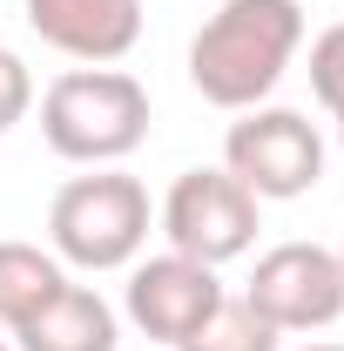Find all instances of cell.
<instances>
[{
	"instance_id": "cell-1",
	"label": "cell",
	"mask_w": 344,
	"mask_h": 351,
	"mask_svg": "<svg viewBox=\"0 0 344 351\" xmlns=\"http://www.w3.org/2000/svg\"><path fill=\"white\" fill-rule=\"evenodd\" d=\"M304 47L297 0H223L189 41V82L216 108H263V95L284 82Z\"/></svg>"
},
{
	"instance_id": "cell-2",
	"label": "cell",
	"mask_w": 344,
	"mask_h": 351,
	"mask_svg": "<svg viewBox=\"0 0 344 351\" xmlns=\"http://www.w3.org/2000/svg\"><path fill=\"white\" fill-rule=\"evenodd\" d=\"M41 135L61 162L115 169L149 142V88L129 68H68L41 88Z\"/></svg>"
},
{
	"instance_id": "cell-3",
	"label": "cell",
	"mask_w": 344,
	"mask_h": 351,
	"mask_svg": "<svg viewBox=\"0 0 344 351\" xmlns=\"http://www.w3.org/2000/svg\"><path fill=\"white\" fill-rule=\"evenodd\" d=\"M149 230H156V203L122 169L68 176L47 203V250L75 270H129Z\"/></svg>"
},
{
	"instance_id": "cell-4",
	"label": "cell",
	"mask_w": 344,
	"mask_h": 351,
	"mask_svg": "<svg viewBox=\"0 0 344 351\" xmlns=\"http://www.w3.org/2000/svg\"><path fill=\"white\" fill-rule=\"evenodd\" d=\"M223 169L257 203H291L324 182V135L297 108H243L223 135Z\"/></svg>"
},
{
	"instance_id": "cell-5",
	"label": "cell",
	"mask_w": 344,
	"mask_h": 351,
	"mask_svg": "<svg viewBox=\"0 0 344 351\" xmlns=\"http://www.w3.org/2000/svg\"><path fill=\"white\" fill-rule=\"evenodd\" d=\"M156 223H162L169 250H182V257H196V263H210V270H216V263L243 257V250L257 243L263 203L230 169H182L169 182Z\"/></svg>"
},
{
	"instance_id": "cell-6",
	"label": "cell",
	"mask_w": 344,
	"mask_h": 351,
	"mask_svg": "<svg viewBox=\"0 0 344 351\" xmlns=\"http://www.w3.org/2000/svg\"><path fill=\"white\" fill-rule=\"evenodd\" d=\"M243 304L277 331H331L344 317V263L324 243H270L243 284Z\"/></svg>"
},
{
	"instance_id": "cell-7",
	"label": "cell",
	"mask_w": 344,
	"mask_h": 351,
	"mask_svg": "<svg viewBox=\"0 0 344 351\" xmlns=\"http://www.w3.org/2000/svg\"><path fill=\"white\" fill-rule=\"evenodd\" d=\"M223 298L230 291L216 284L210 263L182 257V250H162V257H135L129 263V298H122V311H129V324L142 338H156V345L175 351Z\"/></svg>"
},
{
	"instance_id": "cell-8",
	"label": "cell",
	"mask_w": 344,
	"mask_h": 351,
	"mask_svg": "<svg viewBox=\"0 0 344 351\" xmlns=\"http://www.w3.org/2000/svg\"><path fill=\"white\" fill-rule=\"evenodd\" d=\"M27 27L68 61L115 68L142 41V0H27Z\"/></svg>"
},
{
	"instance_id": "cell-9",
	"label": "cell",
	"mask_w": 344,
	"mask_h": 351,
	"mask_svg": "<svg viewBox=\"0 0 344 351\" xmlns=\"http://www.w3.org/2000/svg\"><path fill=\"white\" fill-rule=\"evenodd\" d=\"M115 304L88 284H61L34 317L14 324V351H115Z\"/></svg>"
},
{
	"instance_id": "cell-10",
	"label": "cell",
	"mask_w": 344,
	"mask_h": 351,
	"mask_svg": "<svg viewBox=\"0 0 344 351\" xmlns=\"http://www.w3.org/2000/svg\"><path fill=\"white\" fill-rule=\"evenodd\" d=\"M61 284H68V263L54 257V250L21 243V237H0V324H7V331H14L21 317H34Z\"/></svg>"
},
{
	"instance_id": "cell-11",
	"label": "cell",
	"mask_w": 344,
	"mask_h": 351,
	"mask_svg": "<svg viewBox=\"0 0 344 351\" xmlns=\"http://www.w3.org/2000/svg\"><path fill=\"white\" fill-rule=\"evenodd\" d=\"M277 338H284V331H277V324H263L243 298H223V304H216L175 351H277Z\"/></svg>"
},
{
	"instance_id": "cell-12",
	"label": "cell",
	"mask_w": 344,
	"mask_h": 351,
	"mask_svg": "<svg viewBox=\"0 0 344 351\" xmlns=\"http://www.w3.org/2000/svg\"><path fill=\"white\" fill-rule=\"evenodd\" d=\"M310 95H317L331 115H344V21L310 41Z\"/></svg>"
},
{
	"instance_id": "cell-13",
	"label": "cell",
	"mask_w": 344,
	"mask_h": 351,
	"mask_svg": "<svg viewBox=\"0 0 344 351\" xmlns=\"http://www.w3.org/2000/svg\"><path fill=\"white\" fill-rule=\"evenodd\" d=\"M27 108H34V75H27V61L14 47H0V135L21 129Z\"/></svg>"
},
{
	"instance_id": "cell-14",
	"label": "cell",
	"mask_w": 344,
	"mask_h": 351,
	"mask_svg": "<svg viewBox=\"0 0 344 351\" xmlns=\"http://www.w3.org/2000/svg\"><path fill=\"white\" fill-rule=\"evenodd\" d=\"M304 351H344V345H331V338H317V345H304Z\"/></svg>"
},
{
	"instance_id": "cell-15",
	"label": "cell",
	"mask_w": 344,
	"mask_h": 351,
	"mask_svg": "<svg viewBox=\"0 0 344 351\" xmlns=\"http://www.w3.org/2000/svg\"><path fill=\"white\" fill-rule=\"evenodd\" d=\"M338 149H344V115H338Z\"/></svg>"
},
{
	"instance_id": "cell-16",
	"label": "cell",
	"mask_w": 344,
	"mask_h": 351,
	"mask_svg": "<svg viewBox=\"0 0 344 351\" xmlns=\"http://www.w3.org/2000/svg\"><path fill=\"white\" fill-rule=\"evenodd\" d=\"M0 351H14V345H7V338H0Z\"/></svg>"
},
{
	"instance_id": "cell-17",
	"label": "cell",
	"mask_w": 344,
	"mask_h": 351,
	"mask_svg": "<svg viewBox=\"0 0 344 351\" xmlns=\"http://www.w3.org/2000/svg\"><path fill=\"white\" fill-rule=\"evenodd\" d=\"M338 263H344V243H338Z\"/></svg>"
}]
</instances>
